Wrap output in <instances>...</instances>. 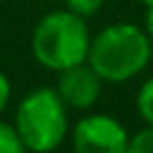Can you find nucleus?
<instances>
[{
	"instance_id": "obj_1",
	"label": "nucleus",
	"mask_w": 153,
	"mask_h": 153,
	"mask_svg": "<svg viewBox=\"0 0 153 153\" xmlns=\"http://www.w3.org/2000/svg\"><path fill=\"white\" fill-rule=\"evenodd\" d=\"M151 55L153 45L143 26L115 22L91 36L86 62L103 79V84H124L148 67Z\"/></svg>"
},
{
	"instance_id": "obj_2",
	"label": "nucleus",
	"mask_w": 153,
	"mask_h": 153,
	"mask_svg": "<svg viewBox=\"0 0 153 153\" xmlns=\"http://www.w3.org/2000/svg\"><path fill=\"white\" fill-rule=\"evenodd\" d=\"M91 45V29L86 17L72 10H53L38 19L31 33V53L36 62L50 72L86 62Z\"/></svg>"
},
{
	"instance_id": "obj_3",
	"label": "nucleus",
	"mask_w": 153,
	"mask_h": 153,
	"mask_svg": "<svg viewBox=\"0 0 153 153\" xmlns=\"http://www.w3.org/2000/svg\"><path fill=\"white\" fill-rule=\"evenodd\" d=\"M67 105L50 86H38L29 91L14 112V129L31 153H50L55 151L65 136L69 134V115Z\"/></svg>"
},
{
	"instance_id": "obj_4",
	"label": "nucleus",
	"mask_w": 153,
	"mask_h": 153,
	"mask_svg": "<svg viewBox=\"0 0 153 153\" xmlns=\"http://www.w3.org/2000/svg\"><path fill=\"white\" fill-rule=\"evenodd\" d=\"M129 136L117 117L91 112L72 127V148L74 153H127Z\"/></svg>"
},
{
	"instance_id": "obj_5",
	"label": "nucleus",
	"mask_w": 153,
	"mask_h": 153,
	"mask_svg": "<svg viewBox=\"0 0 153 153\" xmlns=\"http://www.w3.org/2000/svg\"><path fill=\"white\" fill-rule=\"evenodd\" d=\"M57 96L62 103L72 110H88L98 103L100 91H103V79L93 72L88 62L67 67L57 72V84H55Z\"/></svg>"
},
{
	"instance_id": "obj_6",
	"label": "nucleus",
	"mask_w": 153,
	"mask_h": 153,
	"mask_svg": "<svg viewBox=\"0 0 153 153\" xmlns=\"http://www.w3.org/2000/svg\"><path fill=\"white\" fill-rule=\"evenodd\" d=\"M136 112H139V117L148 127H153V76H148L139 86V93H136Z\"/></svg>"
},
{
	"instance_id": "obj_7",
	"label": "nucleus",
	"mask_w": 153,
	"mask_h": 153,
	"mask_svg": "<svg viewBox=\"0 0 153 153\" xmlns=\"http://www.w3.org/2000/svg\"><path fill=\"white\" fill-rule=\"evenodd\" d=\"M0 153H26L14 124L0 120Z\"/></svg>"
},
{
	"instance_id": "obj_8",
	"label": "nucleus",
	"mask_w": 153,
	"mask_h": 153,
	"mask_svg": "<svg viewBox=\"0 0 153 153\" xmlns=\"http://www.w3.org/2000/svg\"><path fill=\"white\" fill-rule=\"evenodd\" d=\"M127 153H153V127H143L129 136Z\"/></svg>"
},
{
	"instance_id": "obj_9",
	"label": "nucleus",
	"mask_w": 153,
	"mask_h": 153,
	"mask_svg": "<svg viewBox=\"0 0 153 153\" xmlns=\"http://www.w3.org/2000/svg\"><path fill=\"white\" fill-rule=\"evenodd\" d=\"M103 2H105V0H65L67 10H72V12H76V14H81V17L96 14V12L103 7Z\"/></svg>"
},
{
	"instance_id": "obj_10",
	"label": "nucleus",
	"mask_w": 153,
	"mask_h": 153,
	"mask_svg": "<svg viewBox=\"0 0 153 153\" xmlns=\"http://www.w3.org/2000/svg\"><path fill=\"white\" fill-rule=\"evenodd\" d=\"M10 93H12V86H10V79L5 76V72L0 69V112L5 110L7 100H10Z\"/></svg>"
},
{
	"instance_id": "obj_11",
	"label": "nucleus",
	"mask_w": 153,
	"mask_h": 153,
	"mask_svg": "<svg viewBox=\"0 0 153 153\" xmlns=\"http://www.w3.org/2000/svg\"><path fill=\"white\" fill-rule=\"evenodd\" d=\"M143 31H146V36H148V41H151V45H153V5H151V7H146V19H143Z\"/></svg>"
},
{
	"instance_id": "obj_12",
	"label": "nucleus",
	"mask_w": 153,
	"mask_h": 153,
	"mask_svg": "<svg viewBox=\"0 0 153 153\" xmlns=\"http://www.w3.org/2000/svg\"><path fill=\"white\" fill-rule=\"evenodd\" d=\"M139 2H141L143 7H151V5H153V0H139Z\"/></svg>"
}]
</instances>
